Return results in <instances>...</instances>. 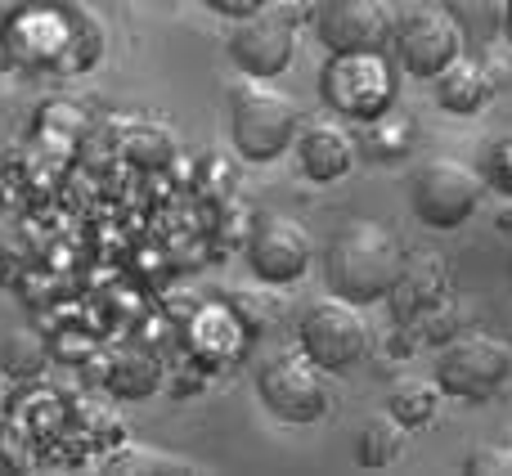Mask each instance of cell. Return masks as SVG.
Here are the masks:
<instances>
[{
    "label": "cell",
    "instance_id": "cell-1",
    "mask_svg": "<svg viewBox=\"0 0 512 476\" xmlns=\"http://www.w3.org/2000/svg\"><path fill=\"white\" fill-rule=\"evenodd\" d=\"M0 45L23 68L81 72L104 50V27L77 0H18L0 23Z\"/></svg>",
    "mask_w": 512,
    "mask_h": 476
},
{
    "label": "cell",
    "instance_id": "cell-2",
    "mask_svg": "<svg viewBox=\"0 0 512 476\" xmlns=\"http://www.w3.org/2000/svg\"><path fill=\"white\" fill-rule=\"evenodd\" d=\"M400 243L387 225L378 221H342L324 243V279L333 297H346L355 306L382 301L400 283Z\"/></svg>",
    "mask_w": 512,
    "mask_h": 476
},
{
    "label": "cell",
    "instance_id": "cell-3",
    "mask_svg": "<svg viewBox=\"0 0 512 476\" xmlns=\"http://www.w3.org/2000/svg\"><path fill=\"white\" fill-rule=\"evenodd\" d=\"M301 131V104L265 77H248L230 90V135L248 162H274Z\"/></svg>",
    "mask_w": 512,
    "mask_h": 476
},
{
    "label": "cell",
    "instance_id": "cell-4",
    "mask_svg": "<svg viewBox=\"0 0 512 476\" xmlns=\"http://www.w3.org/2000/svg\"><path fill=\"white\" fill-rule=\"evenodd\" d=\"M319 99L346 122H373L400 99V77L387 50H360V54H328L319 68Z\"/></svg>",
    "mask_w": 512,
    "mask_h": 476
},
{
    "label": "cell",
    "instance_id": "cell-5",
    "mask_svg": "<svg viewBox=\"0 0 512 476\" xmlns=\"http://www.w3.org/2000/svg\"><path fill=\"white\" fill-rule=\"evenodd\" d=\"M512 382V346L495 333H459L454 342L441 346L436 355V387L441 396L468 400V405H486Z\"/></svg>",
    "mask_w": 512,
    "mask_h": 476
},
{
    "label": "cell",
    "instance_id": "cell-6",
    "mask_svg": "<svg viewBox=\"0 0 512 476\" xmlns=\"http://www.w3.org/2000/svg\"><path fill=\"white\" fill-rule=\"evenodd\" d=\"M297 342L315 369L324 373H351L369 355V324L360 306L346 297H319L306 306L297 324Z\"/></svg>",
    "mask_w": 512,
    "mask_h": 476
},
{
    "label": "cell",
    "instance_id": "cell-7",
    "mask_svg": "<svg viewBox=\"0 0 512 476\" xmlns=\"http://www.w3.org/2000/svg\"><path fill=\"white\" fill-rule=\"evenodd\" d=\"M481 194H486V176L459 158H427L409 185L414 216L432 230H459L477 212Z\"/></svg>",
    "mask_w": 512,
    "mask_h": 476
},
{
    "label": "cell",
    "instance_id": "cell-8",
    "mask_svg": "<svg viewBox=\"0 0 512 476\" xmlns=\"http://www.w3.org/2000/svg\"><path fill=\"white\" fill-rule=\"evenodd\" d=\"M256 400L270 409L279 423L310 427L328 414V382L324 369L306 360V355H274L256 369Z\"/></svg>",
    "mask_w": 512,
    "mask_h": 476
},
{
    "label": "cell",
    "instance_id": "cell-9",
    "mask_svg": "<svg viewBox=\"0 0 512 476\" xmlns=\"http://www.w3.org/2000/svg\"><path fill=\"white\" fill-rule=\"evenodd\" d=\"M292 54H297V23L279 5L252 9L230 32V59L243 77H283Z\"/></svg>",
    "mask_w": 512,
    "mask_h": 476
},
{
    "label": "cell",
    "instance_id": "cell-10",
    "mask_svg": "<svg viewBox=\"0 0 512 476\" xmlns=\"http://www.w3.org/2000/svg\"><path fill=\"white\" fill-rule=\"evenodd\" d=\"M310 27L328 54H360L387 50L396 23L387 14V0H315Z\"/></svg>",
    "mask_w": 512,
    "mask_h": 476
},
{
    "label": "cell",
    "instance_id": "cell-11",
    "mask_svg": "<svg viewBox=\"0 0 512 476\" xmlns=\"http://www.w3.org/2000/svg\"><path fill=\"white\" fill-rule=\"evenodd\" d=\"M315 261L306 225L283 212H261L248 234V265L261 283H297Z\"/></svg>",
    "mask_w": 512,
    "mask_h": 476
},
{
    "label": "cell",
    "instance_id": "cell-12",
    "mask_svg": "<svg viewBox=\"0 0 512 476\" xmlns=\"http://www.w3.org/2000/svg\"><path fill=\"white\" fill-rule=\"evenodd\" d=\"M391 45H396V63L409 77H436L463 54V32L445 9H414L391 27Z\"/></svg>",
    "mask_w": 512,
    "mask_h": 476
},
{
    "label": "cell",
    "instance_id": "cell-13",
    "mask_svg": "<svg viewBox=\"0 0 512 476\" xmlns=\"http://www.w3.org/2000/svg\"><path fill=\"white\" fill-rule=\"evenodd\" d=\"M292 149H297L301 171H306L315 185H333V180H342L346 171L355 167V140L342 122L301 126L297 140H292Z\"/></svg>",
    "mask_w": 512,
    "mask_h": 476
},
{
    "label": "cell",
    "instance_id": "cell-14",
    "mask_svg": "<svg viewBox=\"0 0 512 476\" xmlns=\"http://www.w3.org/2000/svg\"><path fill=\"white\" fill-rule=\"evenodd\" d=\"M432 90H436V104H441L445 113H454V117H477L481 108H486L490 99L499 95V81H495V72H490L486 63H477V59H468V54H459L450 68H441V72L432 77Z\"/></svg>",
    "mask_w": 512,
    "mask_h": 476
},
{
    "label": "cell",
    "instance_id": "cell-15",
    "mask_svg": "<svg viewBox=\"0 0 512 476\" xmlns=\"http://www.w3.org/2000/svg\"><path fill=\"white\" fill-rule=\"evenodd\" d=\"M162 382V364L149 346H117L104 360V387L122 400H149Z\"/></svg>",
    "mask_w": 512,
    "mask_h": 476
},
{
    "label": "cell",
    "instance_id": "cell-16",
    "mask_svg": "<svg viewBox=\"0 0 512 476\" xmlns=\"http://www.w3.org/2000/svg\"><path fill=\"white\" fill-rule=\"evenodd\" d=\"M441 405V387L427 378H396L387 391V414L400 427H427Z\"/></svg>",
    "mask_w": 512,
    "mask_h": 476
},
{
    "label": "cell",
    "instance_id": "cell-17",
    "mask_svg": "<svg viewBox=\"0 0 512 476\" xmlns=\"http://www.w3.org/2000/svg\"><path fill=\"white\" fill-rule=\"evenodd\" d=\"M400 445H405V427L391 414H373L364 418L360 436H355V459L360 468H391L400 459Z\"/></svg>",
    "mask_w": 512,
    "mask_h": 476
},
{
    "label": "cell",
    "instance_id": "cell-18",
    "mask_svg": "<svg viewBox=\"0 0 512 476\" xmlns=\"http://www.w3.org/2000/svg\"><path fill=\"white\" fill-rule=\"evenodd\" d=\"M445 14L459 23L463 41H495L504 27V0H445Z\"/></svg>",
    "mask_w": 512,
    "mask_h": 476
},
{
    "label": "cell",
    "instance_id": "cell-19",
    "mask_svg": "<svg viewBox=\"0 0 512 476\" xmlns=\"http://www.w3.org/2000/svg\"><path fill=\"white\" fill-rule=\"evenodd\" d=\"M122 153L140 167H162L171 158V135L153 122H122Z\"/></svg>",
    "mask_w": 512,
    "mask_h": 476
},
{
    "label": "cell",
    "instance_id": "cell-20",
    "mask_svg": "<svg viewBox=\"0 0 512 476\" xmlns=\"http://www.w3.org/2000/svg\"><path fill=\"white\" fill-rule=\"evenodd\" d=\"M104 472H198L189 459H176V454L149 450V445H122L117 454L104 459Z\"/></svg>",
    "mask_w": 512,
    "mask_h": 476
},
{
    "label": "cell",
    "instance_id": "cell-21",
    "mask_svg": "<svg viewBox=\"0 0 512 476\" xmlns=\"http://www.w3.org/2000/svg\"><path fill=\"white\" fill-rule=\"evenodd\" d=\"M369 126V153L373 158H400V153L409 149V140H414V122H409L405 113H396V108H387L382 117H373Z\"/></svg>",
    "mask_w": 512,
    "mask_h": 476
},
{
    "label": "cell",
    "instance_id": "cell-22",
    "mask_svg": "<svg viewBox=\"0 0 512 476\" xmlns=\"http://www.w3.org/2000/svg\"><path fill=\"white\" fill-rule=\"evenodd\" d=\"M5 369L18 373V378H32V373L45 369V342L32 328H14L5 337Z\"/></svg>",
    "mask_w": 512,
    "mask_h": 476
},
{
    "label": "cell",
    "instance_id": "cell-23",
    "mask_svg": "<svg viewBox=\"0 0 512 476\" xmlns=\"http://www.w3.org/2000/svg\"><path fill=\"white\" fill-rule=\"evenodd\" d=\"M27 468H32V441L9 418H0V472H27Z\"/></svg>",
    "mask_w": 512,
    "mask_h": 476
},
{
    "label": "cell",
    "instance_id": "cell-24",
    "mask_svg": "<svg viewBox=\"0 0 512 476\" xmlns=\"http://www.w3.org/2000/svg\"><path fill=\"white\" fill-rule=\"evenodd\" d=\"M468 472L472 476H495V472L512 476V445H477V450L468 454Z\"/></svg>",
    "mask_w": 512,
    "mask_h": 476
},
{
    "label": "cell",
    "instance_id": "cell-25",
    "mask_svg": "<svg viewBox=\"0 0 512 476\" xmlns=\"http://www.w3.org/2000/svg\"><path fill=\"white\" fill-rule=\"evenodd\" d=\"M490 180H495L504 194H512V140L490 149Z\"/></svg>",
    "mask_w": 512,
    "mask_h": 476
},
{
    "label": "cell",
    "instance_id": "cell-26",
    "mask_svg": "<svg viewBox=\"0 0 512 476\" xmlns=\"http://www.w3.org/2000/svg\"><path fill=\"white\" fill-rule=\"evenodd\" d=\"M207 9H216V14H230V18H243L252 14V9H261L265 0H203Z\"/></svg>",
    "mask_w": 512,
    "mask_h": 476
},
{
    "label": "cell",
    "instance_id": "cell-27",
    "mask_svg": "<svg viewBox=\"0 0 512 476\" xmlns=\"http://www.w3.org/2000/svg\"><path fill=\"white\" fill-rule=\"evenodd\" d=\"M499 32H504V41L512 45V0H504V27H499Z\"/></svg>",
    "mask_w": 512,
    "mask_h": 476
},
{
    "label": "cell",
    "instance_id": "cell-28",
    "mask_svg": "<svg viewBox=\"0 0 512 476\" xmlns=\"http://www.w3.org/2000/svg\"><path fill=\"white\" fill-rule=\"evenodd\" d=\"M5 409H9V382H5V373H0V418H5Z\"/></svg>",
    "mask_w": 512,
    "mask_h": 476
},
{
    "label": "cell",
    "instance_id": "cell-29",
    "mask_svg": "<svg viewBox=\"0 0 512 476\" xmlns=\"http://www.w3.org/2000/svg\"><path fill=\"white\" fill-rule=\"evenodd\" d=\"M508 274H512V261H508Z\"/></svg>",
    "mask_w": 512,
    "mask_h": 476
}]
</instances>
